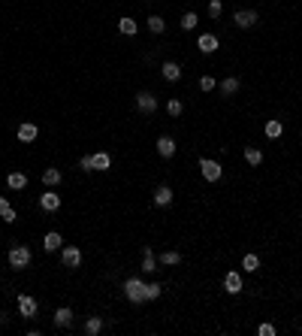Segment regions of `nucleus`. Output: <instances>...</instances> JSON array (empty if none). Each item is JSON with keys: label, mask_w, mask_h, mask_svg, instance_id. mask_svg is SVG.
<instances>
[{"label": "nucleus", "mask_w": 302, "mask_h": 336, "mask_svg": "<svg viewBox=\"0 0 302 336\" xmlns=\"http://www.w3.org/2000/svg\"><path fill=\"white\" fill-rule=\"evenodd\" d=\"M178 261H182L178 252H163V255H160V264H166V267H175Z\"/></svg>", "instance_id": "31"}, {"label": "nucleus", "mask_w": 302, "mask_h": 336, "mask_svg": "<svg viewBox=\"0 0 302 336\" xmlns=\"http://www.w3.org/2000/svg\"><path fill=\"white\" fill-rule=\"evenodd\" d=\"M36 136H39V127H36V124H30V121L18 124V139H21V142H33Z\"/></svg>", "instance_id": "9"}, {"label": "nucleus", "mask_w": 302, "mask_h": 336, "mask_svg": "<svg viewBox=\"0 0 302 336\" xmlns=\"http://www.w3.org/2000/svg\"><path fill=\"white\" fill-rule=\"evenodd\" d=\"M224 291L227 294H239L242 291V276L239 273H227L224 276Z\"/></svg>", "instance_id": "12"}, {"label": "nucleus", "mask_w": 302, "mask_h": 336, "mask_svg": "<svg viewBox=\"0 0 302 336\" xmlns=\"http://www.w3.org/2000/svg\"><path fill=\"white\" fill-rule=\"evenodd\" d=\"M263 130H266V136H269V139H278V136L284 133V124H281V121H266V127H263Z\"/></svg>", "instance_id": "23"}, {"label": "nucleus", "mask_w": 302, "mask_h": 336, "mask_svg": "<svg viewBox=\"0 0 302 336\" xmlns=\"http://www.w3.org/2000/svg\"><path fill=\"white\" fill-rule=\"evenodd\" d=\"M200 173L209 179V182H218L221 176H224V170H221V164L218 161H209V158H203L200 161Z\"/></svg>", "instance_id": "3"}, {"label": "nucleus", "mask_w": 302, "mask_h": 336, "mask_svg": "<svg viewBox=\"0 0 302 336\" xmlns=\"http://www.w3.org/2000/svg\"><path fill=\"white\" fill-rule=\"evenodd\" d=\"M91 164H94V170H109L112 158H109V152H97V155H91Z\"/></svg>", "instance_id": "16"}, {"label": "nucleus", "mask_w": 302, "mask_h": 336, "mask_svg": "<svg viewBox=\"0 0 302 336\" xmlns=\"http://www.w3.org/2000/svg\"><path fill=\"white\" fill-rule=\"evenodd\" d=\"M39 206H42L45 212H57V209H61V194H54V191L48 188V191L39 197Z\"/></svg>", "instance_id": "7"}, {"label": "nucleus", "mask_w": 302, "mask_h": 336, "mask_svg": "<svg viewBox=\"0 0 302 336\" xmlns=\"http://www.w3.org/2000/svg\"><path fill=\"white\" fill-rule=\"evenodd\" d=\"M18 309H21V315H24V318H33L39 306H36V300H33V297L21 294V297H18Z\"/></svg>", "instance_id": "10"}, {"label": "nucleus", "mask_w": 302, "mask_h": 336, "mask_svg": "<svg viewBox=\"0 0 302 336\" xmlns=\"http://www.w3.org/2000/svg\"><path fill=\"white\" fill-rule=\"evenodd\" d=\"M163 27H166V21L160 15H148V30L151 33H163Z\"/></svg>", "instance_id": "26"}, {"label": "nucleus", "mask_w": 302, "mask_h": 336, "mask_svg": "<svg viewBox=\"0 0 302 336\" xmlns=\"http://www.w3.org/2000/svg\"><path fill=\"white\" fill-rule=\"evenodd\" d=\"M257 333H260V336H275V327H272V324H260V327H257Z\"/></svg>", "instance_id": "35"}, {"label": "nucleus", "mask_w": 302, "mask_h": 336, "mask_svg": "<svg viewBox=\"0 0 302 336\" xmlns=\"http://www.w3.org/2000/svg\"><path fill=\"white\" fill-rule=\"evenodd\" d=\"M82 170H88V173H94V164H91V155H85V158H82Z\"/></svg>", "instance_id": "36"}, {"label": "nucleus", "mask_w": 302, "mask_h": 336, "mask_svg": "<svg viewBox=\"0 0 302 336\" xmlns=\"http://www.w3.org/2000/svg\"><path fill=\"white\" fill-rule=\"evenodd\" d=\"M160 73H163L166 82H178V79H182V67H178L175 61H166V64L160 67Z\"/></svg>", "instance_id": "11"}, {"label": "nucleus", "mask_w": 302, "mask_h": 336, "mask_svg": "<svg viewBox=\"0 0 302 336\" xmlns=\"http://www.w3.org/2000/svg\"><path fill=\"white\" fill-rule=\"evenodd\" d=\"M221 0H209V18H221Z\"/></svg>", "instance_id": "32"}, {"label": "nucleus", "mask_w": 302, "mask_h": 336, "mask_svg": "<svg viewBox=\"0 0 302 336\" xmlns=\"http://www.w3.org/2000/svg\"><path fill=\"white\" fill-rule=\"evenodd\" d=\"M236 91H239V79H236V76H227V79L221 82V94H227V97H233Z\"/></svg>", "instance_id": "20"}, {"label": "nucleus", "mask_w": 302, "mask_h": 336, "mask_svg": "<svg viewBox=\"0 0 302 336\" xmlns=\"http://www.w3.org/2000/svg\"><path fill=\"white\" fill-rule=\"evenodd\" d=\"M245 161H248L251 167H260V164H263V152L254 149V146H248V149H245Z\"/></svg>", "instance_id": "21"}, {"label": "nucleus", "mask_w": 302, "mask_h": 336, "mask_svg": "<svg viewBox=\"0 0 302 336\" xmlns=\"http://www.w3.org/2000/svg\"><path fill=\"white\" fill-rule=\"evenodd\" d=\"M154 203H157V206H169V203H172V188H169V185H160V188L154 191Z\"/></svg>", "instance_id": "14"}, {"label": "nucleus", "mask_w": 302, "mask_h": 336, "mask_svg": "<svg viewBox=\"0 0 302 336\" xmlns=\"http://www.w3.org/2000/svg\"><path fill=\"white\" fill-rule=\"evenodd\" d=\"M118 30H121V33H127V36H133V33L139 30V24H136V21H133L130 15H124V18L118 21Z\"/></svg>", "instance_id": "19"}, {"label": "nucleus", "mask_w": 302, "mask_h": 336, "mask_svg": "<svg viewBox=\"0 0 302 336\" xmlns=\"http://www.w3.org/2000/svg\"><path fill=\"white\" fill-rule=\"evenodd\" d=\"M233 21H236L239 27H254V24H257V12H254V9H239V12L233 15Z\"/></svg>", "instance_id": "8"}, {"label": "nucleus", "mask_w": 302, "mask_h": 336, "mask_svg": "<svg viewBox=\"0 0 302 336\" xmlns=\"http://www.w3.org/2000/svg\"><path fill=\"white\" fill-rule=\"evenodd\" d=\"M100 330H103V318H97V315H94V318H88V321H85V333H88V336H97Z\"/></svg>", "instance_id": "25"}, {"label": "nucleus", "mask_w": 302, "mask_h": 336, "mask_svg": "<svg viewBox=\"0 0 302 336\" xmlns=\"http://www.w3.org/2000/svg\"><path fill=\"white\" fill-rule=\"evenodd\" d=\"M124 294L130 303H145V282L142 279H127L124 282Z\"/></svg>", "instance_id": "2"}, {"label": "nucleus", "mask_w": 302, "mask_h": 336, "mask_svg": "<svg viewBox=\"0 0 302 336\" xmlns=\"http://www.w3.org/2000/svg\"><path fill=\"white\" fill-rule=\"evenodd\" d=\"M61 246H64L61 233H54V230H51V233H45V239H42V249H45V252H57Z\"/></svg>", "instance_id": "17"}, {"label": "nucleus", "mask_w": 302, "mask_h": 336, "mask_svg": "<svg viewBox=\"0 0 302 336\" xmlns=\"http://www.w3.org/2000/svg\"><path fill=\"white\" fill-rule=\"evenodd\" d=\"M242 270H248V273L260 270V258H257V255H245V258H242Z\"/></svg>", "instance_id": "28"}, {"label": "nucleus", "mask_w": 302, "mask_h": 336, "mask_svg": "<svg viewBox=\"0 0 302 336\" xmlns=\"http://www.w3.org/2000/svg\"><path fill=\"white\" fill-rule=\"evenodd\" d=\"M197 21H200V18H197V12H185V15H182V30H194V27H197Z\"/></svg>", "instance_id": "29"}, {"label": "nucleus", "mask_w": 302, "mask_h": 336, "mask_svg": "<svg viewBox=\"0 0 302 336\" xmlns=\"http://www.w3.org/2000/svg\"><path fill=\"white\" fill-rule=\"evenodd\" d=\"M136 109H139V112H154V109H157V97H154L151 91H139V94H136Z\"/></svg>", "instance_id": "5"}, {"label": "nucleus", "mask_w": 302, "mask_h": 336, "mask_svg": "<svg viewBox=\"0 0 302 336\" xmlns=\"http://www.w3.org/2000/svg\"><path fill=\"white\" fill-rule=\"evenodd\" d=\"M54 324H57V327H70V324H73V309H70V306H61V309L54 312Z\"/></svg>", "instance_id": "15"}, {"label": "nucleus", "mask_w": 302, "mask_h": 336, "mask_svg": "<svg viewBox=\"0 0 302 336\" xmlns=\"http://www.w3.org/2000/svg\"><path fill=\"white\" fill-rule=\"evenodd\" d=\"M6 185H9L12 191H21V188L27 185V176H24V173H9V176H6Z\"/></svg>", "instance_id": "18"}, {"label": "nucleus", "mask_w": 302, "mask_h": 336, "mask_svg": "<svg viewBox=\"0 0 302 336\" xmlns=\"http://www.w3.org/2000/svg\"><path fill=\"white\" fill-rule=\"evenodd\" d=\"M197 49H200L203 55H212V52H218V36H215V33H200V39H197Z\"/></svg>", "instance_id": "6"}, {"label": "nucleus", "mask_w": 302, "mask_h": 336, "mask_svg": "<svg viewBox=\"0 0 302 336\" xmlns=\"http://www.w3.org/2000/svg\"><path fill=\"white\" fill-rule=\"evenodd\" d=\"M166 112H169V115H172V118H178V115H182V112H185V106H182V100H175V97H172V100H169V103H166Z\"/></svg>", "instance_id": "30"}, {"label": "nucleus", "mask_w": 302, "mask_h": 336, "mask_svg": "<svg viewBox=\"0 0 302 336\" xmlns=\"http://www.w3.org/2000/svg\"><path fill=\"white\" fill-rule=\"evenodd\" d=\"M9 267H12V270L30 267V249H27V246H12V249H9Z\"/></svg>", "instance_id": "1"}, {"label": "nucleus", "mask_w": 302, "mask_h": 336, "mask_svg": "<svg viewBox=\"0 0 302 336\" xmlns=\"http://www.w3.org/2000/svg\"><path fill=\"white\" fill-rule=\"evenodd\" d=\"M42 182H45L48 188H54V185L61 182V170H54V167H51V170H45V173H42Z\"/></svg>", "instance_id": "27"}, {"label": "nucleus", "mask_w": 302, "mask_h": 336, "mask_svg": "<svg viewBox=\"0 0 302 336\" xmlns=\"http://www.w3.org/2000/svg\"><path fill=\"white\" fill-rule=\"evenodd\" d=\"M157 152H160V158H172L175 155V139L172 136H160L157 139Z\"/></svg>", "instance_id": "13"}, {"label": "nucleus", "mask_w": 302, "mask_h": 336, "mask_svg": "<svg viewBox=\"0 0 302 336\" xmlns=\"http://www.w3.org/2000/svg\"><path fill=\"white\" fill-rule=\"evenodd\" d=\"M61 261H64V267L76 270V267L82 264V252H79V246H64V249H61Z\"/></svg>", "instance_id": "4"}, {"label": "nucleus", "mask_w": 302, "mask_h": 336, "mask_svg": "<svg viewBox=\"0 0 302 336\" xmlns=\"http://www.w3.org/2000/svg\"><path fill=\"white\" fill-rule=\"evenodd\" d=\"M142 270H145V273H154V270H157V258L151 255V249L142 252Z\"/></svg>", "instance_id": "24"}, {"label": "nucleus", "mask_w": 302, "mask_h": 336, "mask_svg": "<svg viewBox=\"0 0 302 336\" xmlns=\"http://www.w3.org/2000/svg\"><path fill=\"white\" fill-rule=\"evenodd\" d=\"M215 85H218V82H215L212 76H203V79H200V91H212Z\"/></svg>", "instance_id": "34"}, {"label": "nucleus", "mask_w": 302, "mask_h": 336, "mask_svg": "<svg viewBox=\"0 0 302 336\" xmlns=\"http://www.w3.org/2000/svg\"><path fill=\"white\" fill-rule=\"evenodd\" d=\"M0 218H3L6 224H12V221L18 218V215H15V209H12V206L6 203V197H0Z\"/></svg>", "instance_id": "22"}, {"label": "nucleus", "mask_w": 302, "mask_h": 336, "mask_svg": "<svg viewBox=\"0 0 302 336\" xmlns=\"http://www.w3.org/2000/svg\"><path fill=\"white\" fill-rule=\"evenodd\" d=\"M160 291H163L160 285H145V300H157V297H160Z\"/></svg>", "instance_id": "33"}]
</instances>
